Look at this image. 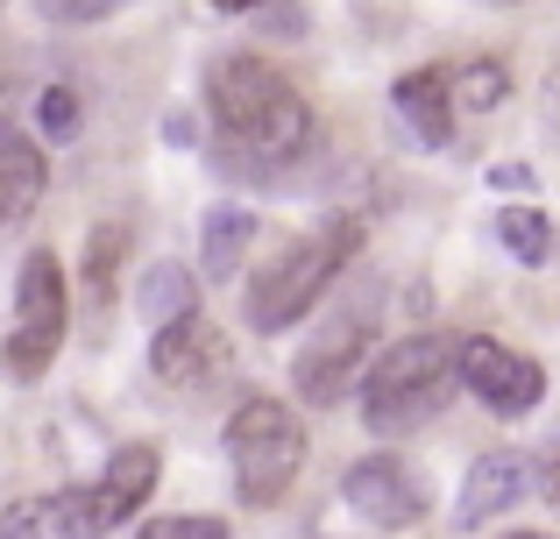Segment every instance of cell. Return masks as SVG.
I'll list each match as a JSON object with an SVG mask.
<instances>
[{
  "mask_svg": "<svg viewBox=\"0 0 560 539\" xmlns=\"http://www.w3.org/2000/svg\"><path fill=\"white\" fill-rule=\"evenodd\" d=\"M497 242H504L525 270L553 256V227H547V213H539V207H504V213H497Z\"/></svg>",
  "mask_w": 560,
  "mask_h": 539,
  "instance_id": "cell-17",
  "label": "cell"
},
{
  "mask_svg": "<svg viewBox=\"0 0 560 539\" xmlns=\"http://www.w3.org/2000/svg\"><path fill=\"white\" fill-rule=\"evenodd\" d=\"M355 249H362V227H355V221H334V227H319V235L291 242L284 256H270V263L248 277V291H242V319H248L256 333H284V327H299V319L334 291V277L348 270V256H355Z\"/></svg>",
  "mask_w": 560,
  "mask_h": 539,
  "instance_id": "cell-3",
  "label": "cell"
},
{
  "mask_svg": "<svg viewBox=\"0 0 560 539\" xmlns=\"http://www.w3.org/2000/svg\"><path fill=\"white\" fill-rule=\"evenodd\" d=\"M114 249H128V235H121V227H100V235H93V256H85V270H93V298H100V305L114 298Z\"/></svg>",
  "mask_w": 560,
  "mask_h": 539,
  "instance_id": "cell-20",
  "label": "cell"
},
{
  "mask_svg": "<svg viewBox=\"0 0 560 539\" xmlns=\"http://www.w3.org/2000/svg\"><path fill=\"white\" fill-rule=\"evenodd\" d=\"M228 461H234V490H242V504H284L291 483H299L305 469V426L291 419V405L277 398H248L234 405L228 419Z\"/></svg>",
  "mask_w": 560,
  "mask_h": 539,
  "instance_id": "cell-4",
  "label": "cell"
},
{
  "mask_svg": "<svg viewBox=\"0 0 560 539\" xmlns=\"http://www.w3.org/2000/svg\"><path fill=\"white\" fill-rule=\"evenodd\" d=\"M150 490H156V447L128 441L121 455H107V469H100V483H93V512H100V532H114L121 518H136L142 504H150Z\"/></svg>",
  "mask_w": 560,
  "mask_h": 539,
  "instance_id": "cell-12",
  "label": "cell"
},
{
  "mask_svg": "<svg viewBox=\"0 0 560 539\" xmlns=\"http://www.w3.org/2000/svg\"><path fill=\"white\" fill-rule=\"evenodd\" d=\"M150 370L164 376V384H185V390H199V384H213L220 370H228V341H220V327L213 319H178V327H164L156 333V348H150Z\"/></svg>",
  "mask_w": 560,
  "mask_h": 539,
  "instance_id": "cell-9",
  "label": "cell"
},
{
  "mask_svg": "<svg viewBox=\"0 0 560 539\" xmlns=\"http://www.w3.org/2000/svg\"><path fill=\"white\" fill-rule=\"evenodd\" d=\"M43 136H79V93H71V85H50V93H43Z\"/></svg>",
  "mask_w": 560,
  "mask_h": 539,
  "instance_id": "cell-21",
  "label": "cell"
},
{
  "mask_svg": "<svg viewBox=\"0 0 560 539\" xmlns=\"http://www.w3.org/2000/svg\"><path fill=\"white\" fill-rule=\"evenodd\" d=\"M0 539H100L93 483L85 490H50V497H22L0 518Z\"/></svg>",
  "mask_w": 560,
  "mask_h": 539,
  "instance_id": "cell-11",
  "label": "cell"
},
{
  "mask_svg": "<svg viewBox=\"0 0 560 539\" xmlns=\"http://www.w3.org/2000/svg\"><path fill=\"white\" fill-rule=\"evenodd\" d=\"M128 0H36L43 22H65V28H85V22H107V14H121Z\"/></svg>",
  "mask_w": 560,
  "mask_h": 539,
  "instance_id": "cell-19",
  "label": "cell"
},
{
  "mask_svg": "<svg viewBox=\"0 0 560 539\" xmlns=\"http://www.w3.org/2000/svg\"><path fill=\"white\" fill-rule=\"evenodd\" d=\"M370 341H376V305L362 298V305H348V313H334L327 327L313 333V341L299 348V370H291V384H299V398L305 405H341L348 398V384L355 376H370L362 370V355H370Z\"/></svg>",
  "mask_w": 560,
  "mask_h": 539,
  "instance_id": "cell-6",
  "label": "cell"
},
{
  "mask_svg": "<svg viewBox=\"0 0 560 539\" xmlns=\"http://www.w3.org/2000/svg\"><path fill=\"white\" fill-rule=\"evenodd\" d=\"M390 99H397V121H405L425 150H440V142L454 136V71H405V79L390 85Z\"/></svg>",
  "mask_w": 560,
  "mask_h": 539,
  "instance_id": "cell-14",
  "label": "cell"
},
{
  "mask_svg": "<svg viewBox=\"0 0 560 539\" xmlns=\"http://www.w3.org/2000/svg\"><path fill=\"white\" fill-rule=\"evenodd\" d=\"M136 539H228L220 518H150Z\"/></svg>",
  "mask_w": 560,
  "mask_h": 539,
  "instance_id": "cell-22",
  "label": "cell"
},
{
  "mask_svg": "<svg viewBox=\"0 0 560 539\" xmlns=\"http://www.w3.org/2000/svg\"><path fill=\"white\" fill-rule=\"evenodd\" d=\"M65 319H71V291L65 263L50 249H28L22 277H14V341H8V370L14 376H43V362L65 348Z\"/></svg>",
  "mask_w": 560,
  "mask_h": 539,
  "instance_id": "cell-5",
  "label": "cell"
},
{
  "mask_svg": "<svg viewBox=\"0 0 560 539\" xmlns=\"http://www.w3.org/2000/svg\"><path fill=\"white\" fill-rule=\"evenodd\" d=\"M462 370H454V348L440 333H405L397 348H383L362 376V426L397 441V433H419L440 405L454 398Z\"/></svg>",
  "mask_w": 560,
  "mask_h": 539,
  "instance_id": "cell-2",
  "label": "cell"
},
{
  "mask_svg": "<svg viewBox=\"0 0 560 539\" xmlns=\"http://www.w3.org/2000/svg\"><path fill=\"white\" fill-rule=\"evenodd\" d=\"M248 242H256V213L248 207H213L206 213V242H199V270L213 277V284H234Z\"/></svg>",
  "mask_w": 560,
  "mask_h": 539,
  "instance_id": "cell-15",
  "label": "cell"
},
{
  "mask_svg": "<svg viewBox=\"0 0 560 539\" xmlns=\"http://www.w3.org/2000/svg\"><path fill=\"white\" fill-rule=\"evenodd\" d=\"M191 313H199V277H191L185 263H150L142 270V319H150L156 333L191 319Z\"/></svg>",
  "mask_w": 560,
  "mask_h": 539,
  "instance_id": "cell-16",
  "label": "cell"
},
{
  "mask_svg": "<svg viewBox=\"0 0 560 539\" xmlns=\"http://www.w3.org/2000/svg\"><path fill=\"white\" fill-rule=\"evenodd\" d=\"M533 461L525 455H511V447H497V455H482L476 469H468V483H462V497H454V526H490V518H504L511 504L533 490Z\"/></svg>",
  "mask_w": 560,
  "mask_h": 539,
  "instance_id": "cell-10",
  "label": "cell"
},
{
  "mask_svg": "<svg viewBox=\"0 0 560 539\" xmlns=\"http://www.w3.org/2000/svg\"><path fill=\"white\" fill-rule=\"evenodd\" d=\"M213 8H228V14H248V8H262V0H213Z\"/></svg>",
  "mask_w": 560,
  "mask_h": 539,
  "instance_id": "cell-25",
  "label": "cell"
},
{
  "mask_svg": "<svg viewBox=\"0 0 560 539\" xmlns=\"http://www.w3.org/2000/svg\"><path fill=\"white\" fill-rule=\"evenodd\" d=\"M341 497H348V512L370 518L376 532H405V526H419V518L433 512V483H425L411 461H397V455L355 461V469L341 476Z\"/></svg>",
  "mask_w": 560,
  "mask_h": 539,
  "instance_id": "cell-8",
  "label": "cell"
},
{
  "mask_svg": "<svg viewBox=\"0 0 560 539\" xmlns=\"http://www.w3.org/2000/svg\"><path fill=\"white\" fill-rule=\"evenodd\" d=\"M504 93H511V71L504 65H462L454 71V107H468V114H490V107H504Z\"/></svg>",
  "mask_w": 560,
  "mask_h": 539,
  "instance_id": "cell-18",
  "label": "cell"
},
{
  "mask_svg": "<svg viewBox=\"0 0 560 539\" xmlns=\"http://www.w3.org/2000/svg\"><path fill=\"white\" fill-rule=\"evenodd\" d=\"M539 483H547V504H553V512H560V447H553L547 461H539Z\"/></svg>",
  "mask_w": 560,
  "mask_h": 539,
  "instance_id": "cell-24",
  "label": "cell"
},
{
  "mask_svg": "<svg viewBox=\"0 0 560 539\" xmlns=\"http://www.w3.org/2000/svg\"><path fill=\"white\" fill-rule=\"evenodd\" d=\"M490 185H497V192H533V171H518V164H497V171H490Z\"/></svg>",
  "mask_w": 560,
  "mask_h": 539,
  "instance_id": "cell-23",
  "label": "cell"
},
{
  "mask_svg": "<svg viewBox=\"0 0 560 539\" xmlns=\"http://www.w3.org/2000/svg\"><path fill=\"white\" fill-rule=\"evenodd\" d=\"M43 178H50V164H43L36 136H22V128L0 114V235H8L14 221H28V213H36Z\"/></svg>",
  "mask_w": 560,
  "mask_h": 539,
  "instance_id": "cell-13",
  "label": "cell"
},
{
  "mask_svg": "<svg viewBox=\"0 0 560 539\" xmlns=\"http://www.w3.org/2000/svg\"><path fill=\"white\" fill-rule=\"evenodd\" d=\"M454 370H462L468 398H482L497 419H525L547 398V370H539L533 355H518V348L490 341V333H468V341L454 348Z\"/></svg>",
  "mask_w": 560,
  "mask_h": 539,
  "instance_id": "cell-7",
  "label": "cell"
},
{
  "mask_svg": "<svg viewBox=\"0 0 560 539\" xmlns=\"http://www.w3.org/2000/svg\"><path fill=\"white\" fill-rule=\"evenodd\" d=\"M206 121H213V156L248 178L291 171L313 142L305 93L262 57H213L206 65Z\"/></svg>",
  "mask_w": 560,
  "mask_h": 539,
  "instance_id": "cell-1",
  "label": "cell"
},
{
  "mask_svg": "<svg viewBox=\"0 0 560 539\" xmlns=\"http://www.w3.org/2000/svg\"><path fill=\"white\" fill-rule=\"evenodd\" d=\"M511 539H547V532H511Z\"/></svg>",
  "mask_w": 560,
  "mask_h": 539,
  "instance_id": "cell-26",
  "label": "cell"
}]
</instances>
